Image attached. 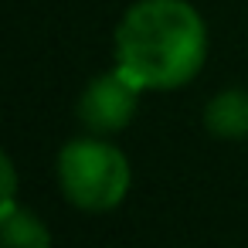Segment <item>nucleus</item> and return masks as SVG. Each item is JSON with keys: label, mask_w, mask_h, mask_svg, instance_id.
<instances>
[{"label": "nucleus", "mask_w": 248, "mask_h": 248, "mask_svg": "<svg viewBox=\"0 0 248 248\" xmlns=\"http://www.w3.org/2000/svg\"><path fill=\"white\" fill-rule=\"evenodd\" d=\"M207 58L201 14L184 0H143L116 28V68L140 89H180Z\"/></svg>", "instance_id": "obj_1"}, {"label": "nucleus", "mask_w": 248, "mask_h": 248, "mask_svg": "<svg viewBox=\"0 0 248 248\" xmlns=\"http://www.w3.org/2000/svg\"><path fill=\"white\" fill-rule=\"evenodd\" d=\"M58 184L82 211H112L129 190V160L106 140H72L58 153Z\"/></svg>", "instance_id": "obj_2"}, {"label": "nucleus", "mask_w": 248, "mask_h": 248, "mask_svg": "<svg viewBox=\"0 0 248 248\" xmlns=\"http://www.w3.org/2000/svg\"><path fill=\"white\" fill-rule=\"evenodd\" d=\"M136 99H140V85L129 75H123L119 68L106 72V75L92 78L89 89L82 92V99H78V119L92 133H99V136L119 133L136 116Z\"/></svg>", "instance_id": "obj_3"}, {"label": "nucleus", "mask_w": 248, "mask_h": 248, "mask_svg": "<svg viewBox=\"0 0 248 248\" xmlns=\"http://www.w3.org/2000/svg\"><path fill=\"white\" fill-rule=\"evenodd\" d=\"M204 126L211 136L238 140L248 136V92L245 89H224L204 106Z\"/></svg>", "instance_id": "obj_4"}, {"label": "nucleus", "mask_w": 248, "mask_h": 248, "mask_svg": "<svg viewBox=\"0 0 248 248\" xmlns=\"http://www.w3.org/2000/svg\"><path fill=\"white\" fill-rule=\"evenodd\" d=\"M0 241L4 248H51V231L48 224L28 211L14 204H0Z\"/></svg>", "instance_id": "obj_5"}, {"label": "nucleus", "mask_w": 248, "mask_h": 248, "mask_svg": "<svg viewBox=\"0 0 248 248\" xmlns=\"http://www.w3.org/2000/svg\"><path fill=\"white\" fill-rule=\"evenodd\" d=\"M0 177H4V194H0V204H14V197H17V173H14L11 156L0 160Z\"/></svg>", "instance_id": "obj_6"}]
</instances>
